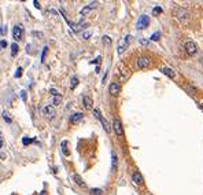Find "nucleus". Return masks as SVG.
<instances>
[{
	"label": "nucleus",
	"instance_id": "f257e3e1",
	"mask_svg": "<svg viewBox=\"0 0 203 195\" xmlns=\"http://www.w3.org/2000/svg\"><path fill=\"white\" fill-rule=\"evenodd\" d=\"M130 37L132 36L130 34H126V36H124V37L121 39V40L118 41V50H117V52L121 55V54H124L125 52V50H126V47L129 45V41H130Z\"/></svg>",
	"mask_w": 203,
	"mask_h": 195
},
{
	"label": "nucleus",
	"instance_id": "f03ea898",
	"mask_svg": "<svg viewBox=\"0 0 203 195\" xmlns=\"http://www.w3.org/2000/svg\"><path fill=\"white\" fill-rule=\"evenodd\" d=\"M93 115L98 118L99 121L102 122V125H103V128H104L106 132H107V133H110V132H111V128H110V125H109V122H107V120H106V118L102 115L100 111H99V109H93Z\"/></svg>",
	"mask_w": 203,
	"mask_h": 195
},
{
	"label": "nucleus",
	"instance_id": "7ed1b4c3",
	"mask_svg": "<svg viewBox=\"0 0 203 195\" xmlns=\"http://www.w3.org/2000/svg\"><path fill=\"white\" fill-rule=\"evenodd\" d=\"M113 129H114L115 135H117L118 137H124V128H122V122H121V120H119L118 117H115L114 121H113Z\"/></svg>",
	"mask_w": 203,
	"mask_h": 195
},
{
	"label": "nucleus",
	"instance_id": "20e7f679",
	"mask_svg": "<svg viewBox=\"0 0 203 195\" xmlns=\"http://www.w3.org/2000/svg\"><path fill=\"white\" fill-rule=\"evenodd\" d=\"M174 17H176L180 22H187L189 19V13L187 10H184V8H177L176 11H174Z\"/></svg>",
	"mask_w": 203,
	"mask_h": 195
},
{
	"label": "nucleus",
	"instance_id": "39448f33",
	"mask_svg": "<svg viewBox=\"0 0 203 195\" xmlns=\"http://www.w3.org/2000/svg\"><path fill=\"white\" fill-rule=\"evenodd\" d=\"M150 25V17L148 15H140L137 18V22H136V29L141 30V29H146L147 26Z\"/></svg>",
	"mask_w": 203,
	"mask_h": 195
},
{
	"label": "nucleus",
	"instance_id": "423d86ee",
	"mask_svg": "<svg viewBox=\"0 0 203 195\" xmlns=\"http://www.w3.org/2000/svg\"><path fill=\"white\" fill-rule=\"evenodd\" d=\"M41 113H43V115H44L45 118H48V120H51V118H54V117H55L56 111H55V107H54V105H48V106L43 107Z\"/></svg>",
	"mask_w": 203,
	"mask_h": 195
},
{
	"label": "nucleus",
	"instance_id": "0eeeda50",
	"mask_svg": "<svg viewBox=\"0 0 203 195\" xmlns=\"http://www.w3.org/2000/svg\"><path fill=\"white\" fill-rule=\"evenodd\" d=\"M184 48H185V52L188 54V55H191V57L198 52V45L195 44L194 41H191V40H188V41L184 44Z\"/></svg>",
	"mask_w": 203,
	"mask_h": 195
},
{
	"label": "nucleus",
	"instance_id": "6e6552de",
	"mask_svg": "<svg viewBox=\"0 0 203 195\" xmlns=\"http://www.w3.org/2000/svg\"><path fill=\"white\" fill-rule=\"evenodd\" d=\"M109 92H110V95H113V96H117V95H119V92H121V85L115 81L111 82L109 85Z\"/></svg>",
	"mask_w": 203,
	"mask_h": 195
},
{
	"label": "nucleus",
	"instance_id": "1a4fd4ad",
	"mask_svg": "<svg viewBox=\"0 0 203 195\" xmlns=\"http://www.w3.org/2000/svg\"><path fill=\"white\" fill-rule=\"evenodd\" d=\"M22 33H23V29L21 27V25H15L14 29H13V37L15 41H19L22 39Z\"/></svg>",
	"mask_w": 203,
	"mask_h": 195
},
{
	"label": "nucleus",
	"instance_id": "9d476101",
	"mask_svg": "<svg viewBox=\"0 0 203 195\" xmlns=\"http://www.w3.org/2000/svg\"><path fill=\"white\" fill-rule=\"evenodd\" d=\"M118 70H119L118 73H119V76H121L122 80H126V78L129 77V74H130V73H129V69L124 65V63H121V65L118 66Z\"/></svg>",
	"mask_w": 203,
	"mask_h": 195
},
{
	"label": "nucleus",
	"instance_id": "9b49d317",
	"mask_svg": "<svg viewBox=\"0 0 203 195\" xmlns=\"http://www.w3.org/2000/svg\"><path fill=\"white\" fill-rule=\"evenodd\" d=\"M150 58L148 57H140L137 59V67H140V69H144V67H148L150 66Z\"/></svg>",
	"mask_w": 203,
	"mask_h": 195
},
{
	"label": "nucleus",
	"instance_id": "f8f14e48",
	"mask_svg": "<svg viewBox=\"0 0 203 195\" xmlns=\"http://www.w3.org/2000/svg\"><path fill=\"white\" fill-rule=\"evenodd\" d=\"M132 180H133V183L134 184H143L144 183V179H143V174L139 172V170H134V172L132 173Z\"/></svg>",
	"mask_w": 203,
	"mask_h": 195
},
{
	"label": "nucleus",
	"instance_id": "ddd939ff",
	"mask_svg": "<svg viewBox=\"0 0 203 195\" xmlns=\"http://www.w3.org/2000/svg\"><path fill=\"white\" fill-rule=\"evenodd\" d=\"M73 180H74L75 184L80 185V187H82V188H85V187H86V183H85L84 180H82V177L80 176V174H77V173H74V174H73Z\"/></svg>",
	"mask_w": 203,
	"mask_h": 195
},
{
	"label": "nucleus",
	"instance_id": "4468645a",
	"mask_svg": "<svg viewBox=\"0 0 203 195\" xmlns=\"http://www.w3.org/2000/svg\"><path fill=\"white\" fill-rule=\"evenodd\" d=\"M84 118V114L82 113H74V114H71L70 115V122L71 124H77V122H80Z\"/></svg>",
	"mask_w": 203,
	"mask_h": 195
},
{
	"label": "nucleus",
	"instance_id": "2eb2a0df",
	"mask_svg": "<svg viewBox=\"0 0 203 195\" xmlns=\"http://www.w3.org/2000/svg\"><path fill=\"white\" fill-rule=\"evenodd\" d=\"M82 103H84V107H85V109H88V110H91V109L93 107V100H92V98H91V96H86V95L82 98Z\"/></svg>",
	"mask_w": 203,
	"mask_h": 195
},
{
	"label": "nucleus",
	"instance_id": "dca6fc26",
	"mask_svg": "<svg viewBox=\"0 0 203 195\" xmlns=\"http://www.w3.org/2000/svg\"><path fill=\"white\" fill-rule=\"evenodd\" d=\"M117 168H118V157H117V154L113 151V153H111V170L115 172Z\"/></svg>",
	"mask_w": 203,
	"mask_h": 195
},
{
	"label": "nucleus",
	"instance_id": "f3484780",
	"mask_svg": "<svg viewBox=\"0 0 203 195\" xmlns=\"http://www.w3.org/2000/svg\"><path fill=\"white\" fill-rule=\"evenodd\" d=\"M161 71H162V73H163L165 76L170 77V78H174V77H176V73H174V70L172 69V67H163V69H162Z\"/></svg>",
	"mask_w": 203,
	"mask_h": 195
},
{
	"label": "nucleus",
	"instance_id": "a211bd4d",
	"mask_svg": "<svg viewBox=\"0 0 203 195\" xmlns=\"http://www.w3.org/2000/svg\"><path fill=\"white\" fill-rule=\"evenodd\" d=\"M18 51H19V47H18L17 43L11 44V57H15V55L18 54Z\"/></svg>",
	"mask_w": 203,
	"mask_h": 195
},
{
	"label": "nucleus",
	"instance_id": "6ab92c4d",
	"mask_svg": "<svg viewBox=\"0 0 203 195\" xmlns=\"http://www.w3.org/2000/svg\"><path fill=\"white\" fill-rule=\"evenodd\" d=\"M61 147H62V151H63V154H65V155H69L70 154V151L67 150V140H63L61 143Z\"/></svg>",
	"mask_w": 203,
	"mask_h": 195
},
{
	"label": "nucleus",
	"instance_id": "aec40b11",
	"mask_svg": "<svg viewBox=\"0 0 203 195\" xmlns=\"http://www.w3.org/2000/svg\"><path fill=\"white\" fill-rule=\"evenodd\" d=\"M91 11H92V8H91V7H89V6H85V7H84V8H82L81 11H80V14H81V15H82V17H85V15H88V14L91 13Z\"/></svg>",
	"mask_w": 203,
	"mask_h": 195
},
{
	"label": "nucleus",
	"instance_id": "412c9836",
	"mask_svg": "<svg viewBox=\"0 0 203 195\" xmlns=\"http://www.w3.org/2000/svg\"><path fill=\"white\" fill-rule=\"evenodd\" d=\"M52 103H54V106H58V105H61V103H62V96H61V95H56V96H54V99H52Z\"/></svg>",
	"mask_w": 203,
	"mask_h": 195
},
{
	"label": "nucleus",
	"instance_id": "4be33fe9",
	"mask_svg": "<svg viewBox=\"0 0 203 195\" xmlns=\"http://www.w3.org/2000/svg\"><path fill=\"white\" fill-rule=\"evenodd\" d=\"M91 195H103V190L102 188H92L89 191Z\"/></svg>",
	"mask_w": 203,
	"mask_h": 195
},
{
	"label": "nucleus",
	"instance_id": "5701e85b",
	"mask_svg": "<svg viewBox=\"0 0 203 195\" xmlns=\"http://www.w3.org/2000/svg\"><path fill=\"white\" fill-rule=\"evenodd\" d=\"M77 85H78V78L74 76V77L71 78V81H70V88H71V89H74Z\"/></svg>",
	"mask_w": 203,
	"mask_h": 195
},
{
	"label": "nucleus",
	"instance_id": "b1692460",
	"mask_svg": "<svg viewBox=\"0 0 203 195\" xmlns=\"http://www.w3.org/2000/svg\"><path fill=\"white\" fill-rule=\"evenodd\" d=\"M2 115H3V118H4V121L7 122V124H11V121H13V120H11V117L8 115V113H7V111H3Z\"/></svg>",
	"mask_w": 203,
	"mask_h": 195
},
{
	"label": "nucleus",
	"instance_id": "393cba45",
	"mask_svg": "<svg viewBox=\"0 0 203 195\" xmlns=\"http://www.w3.org/2000/svg\"><path fill=\"white\" fill-rule=\"evenodd\" d=\"M159 39H161V33H159V32H155V33L151 36V40L152 41H158Z\"/></svg>",
	"mask_w": 203,
	"mask_h": 195
},
{
	"label": "nucleus",
	"instance_id": "a878e982",
	"mask_svg": "<svg viewBox=\"0 0 203 195\" xmlns=\"http://www.w3.org/2000/svg\"><path fill=\"white\" fill-rule=\"evenodd\" d=\"M30 143H33V139H29V137H23L22 139V144L23 146H29Z\"/></svg>",
	"mask_w": 203,
	"mask_h": 195
},
{
	"label": "nucleus",
	"instance_id": "bb28decb",
	"mask_svg": "<svg viewBox=\"0 0 203 195\" xmlns=\"http://www.w3.org/2000/svg\"><path fill=\"white\" fill-rule=\"evenodd\" d=\"M161 13H162V8H161V7L157 6V7H154V8H152V14H154V15H159Z\"/></svg>",
	"mask_w": 203,
	"mask_h": 195
},
{
	"label": "nucleus",
	"instance_id": "cd10ccee",
	"mask_svg": "<svg viewBox=\"0 0 203 195\" xmlns=\"http://www.w3.org/2000/svg\"><path fill=\"white\" fill-rule=\"evenodd\" d=\"M103 43H104L106 45H111V39L109 36H103Z\"/></svg>",
	"mask_w": 203,
	"mask_h": 195
},
{
	"label": "nucleus",
	"instance_id": "c85d7f7f",
	"mask_svg": "<svg viewBox=\"0 0 203 195\" xmlns=\"http://www.w3.org/2000/svg\"><path fill=\"white\" fill-rule=\"evenodd\" d=\"M14 76H15V78H19V77H21V76H22V67H18Z\"/></svg>",
	"mask_w": 203,
	"mask_h": 195
},
{
	"label": "nucleus",
	"instance_id": "c756f323",
	"mask_svg": "<svg viewBox=\"0 0 203 195\" xmlns=\"http://www.w3.org/2000/svg\"><path fill=\"white\" fill-rule=\"evenodd\" d=\"M91 32H84V33H82V39H84V40H88V39L91 37Z\"/></svg>",
	"mask_w": 203,
	"mask_h": 195
},
{
	"label": "nucleus",
	"instance_id": "7c9ffc66",
	"mask_svg": "<svg viewBox=\"0 0 203 195\" xmlns=\"http://www.w3.org/2000/svg\"><path fill=\"white\" fill-rule=\"evenodd\" d=\"M47 51H48V47H44V50H43V54H41V61L44 62V58L47 55Z\"/></svg>",
	"mask_w": 203,
	"mask_h": 195
},
{
	"label": "nucleus",
	"instance_id": "2f4dec72",
	"mask_svg": "<svg viewBox=\"0 0 203 195\" xmlns=\"http://www.w3.org/2000/svg\"><path fill=\"white\" fill-rule=\"evenodd\" d=\"M50 94L52 95V96H56V95H59V94H58V91L55 89V88H51V89H50Z\"/></svg>",
	"mask_w": 203,
	"mask_h": 195
},
{
	"label": "nucleus",
	"instance_id": "473e14b6",
	"mask_svg": "<svg viewBox=\"0 0 203 195\" xmlns=\"http://www.w3.org/2000/svg\"><path fill=\"white\" fill-rule=\"evenodd\" d=\"M98 4H99L98 2H92V3H89V7H91V8H96Z\"/></svg>",
	"mask_w": 203,
	"mask_h": 195
},
{
	"label": "nucleus",
	"instance_id": "72a5a7b5",
	"mask_svg": "<svg viewBox=\"0 0 203 195\" xmlns=\"http://www.w3.org/2000/svg\"><path fill=\"white\" fill-rule=\"evenodd\" d=\"M148 43H150V41L146 40V39H141V40H140V44H141V45H148Z\"/></svg>",
	"mask_w": 203,
	"mask_h": 195
},
{
	"label": "nucleus",
	"instance_id": "f704fd0d",
	"mask_svg": "<svg viewBox=\"0 0 203 195\" xmlns=\"http://www.w3.org/2000/svg\"><path fill=\"white\" fill-rule=\"evenodd\" d=\"M102 61V57H98L96 59H93V61H91V63H100Z\"/></svg>",
	"mask_w": 203,
	"mask_h": 195
},
{
	"label": "nucleus",
	"instance_id": "c9c22d12",
	"mask_svg": "<svg viewBox=\"0 0 203 195\" xmlns=\"http://www.w3.org/2000/svg\"><path fill=\"white\" fill-rule=\"evenodd\" d=\"M21 98L23 99V100H26V91H22L21 92Z\"/></svg>",
	"mask_w": 203,
	"mask_h": 195
},
{
	"label": "nucleus",
	"instance_id": "e433bc0d",
	"mask_svg": "<svg viewBox=\"0 0 203 195\" xmlns=\"http://www.w3.org/2000/svg\"><path fill=\"white\" fill-rule=\"evenodd\" d=\"M0 47H3V48H4V47H7V41H6V40H2V43H0Z\"/></svg>",
	"mask_w": 203,
	"mask_h": 195
},
{
	"label": "nucleus",
	"instance_id": "4c0bfd02",
	"mask_svg": "<svg viewBox=\"0 0 203 195\" xmlns=\"http://www.w3.org/2000/svg\"><path fill=\"white\" fill-rule=\"evenodd\" d=\"M33 4H34L36 8H40V3L37 2V0H34V2H33Z\"/></svg>",
	"mask_w": 203,
	"mask_h": 195
},
{
	"label": "nucleus",
	"instance_id": "58836bf2",
	"mask_svg": "<svg viewBox=\"0 0 203 195\" xmlns=\"http://www.w3.org/2000/svg\"><path fill=\"white\" fill-rule=\"evenodd\" d=\"M33 34H34V36H38V39H41V37H43V33H38V32H34Z\"/></svg>",
	"mask_w": 203,
	"mask_h": 195
},
{
	"label": "nucleus",
	"instance_id": "ea45409f",
	"mask_svg": "<svg viewBox=\"0 0 203 195\" xmlns=\"http://www.w3.org/2000/svg\"><path fill=\"white\" fill-rule=\"evenodd\" d=\"M4 32H6V29H0V33H2V34L4 33Z\"/></svg>",
	"mask_w": 203,
	"mask_h": 195
},
{
	"label": "nucleus",
	"instance_id": "a19ab883",
	"mask_svg": "<svg viewBox=\"0 0 203 195\" xmlns=\"http://www.w3.org/2000/svg\"><path fill=\"white\" fill-rule=\"evenodd\" d=\"M2 146H3V142H2V139H0V148H2Z\"/></svg>",
	"mask_w": 203,
	"mask_h": 195
},
{
	"label": "nucleus",
	"instance_id": "79ce46f5",
	"mask_svg": "<svg viewBox=\"0 0 203 195\" xmlns=\"http://www.w3.org/2000/svg\"><path fill=\"white\" fill-rule=\"evenodd\" d=\"M200 107H202V111H203V103H202V106H200Z\"/></svg>",
	"mask_w": 203,
	"mask_h": 195
},
{
	"label": "nucleus",
	"instance_id": "37998d69",
	"mask_svg": "<svg viewBox=\"0 0 203 195\" xmlns=\"http://www.w3.org/2000/svg\"><path fill=\"white\" fill-rule=\"evenodd\" d=\"M148 195H151V194H148Z\"/></svg>",
	"mask_w": 203,
	"mask_h": 195
}]
</instances>
